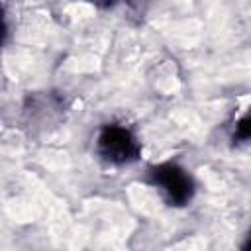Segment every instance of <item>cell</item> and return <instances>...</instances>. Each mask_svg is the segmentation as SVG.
I'll list each match as a JSON object with an SVG mask.
<instances>
[{"mask_svg":"<svg viewBox=\"0 0 251 251\" xmlns=\"http://www.w3.org/2000/svg\"><path fill=\"white\" fill-rule=\"evenodd\" d=\"M98 153L114 165H126L137 159L139 155V141L126 126L108 124L98 133Z\"/></svg>","mask_w":251,"mask_h":251,"instance_id":"obj_1","label":"cell"},{"mask_svg":"<svg viewBox=\"0 0 251 251\" xmlns=\"http://www.w3.org/2000/svg\"><path fill=\"white\" fill-rule=\"evenodd\" d=\"M149 180L153 186L163 190V194L173 206H184L194 194V182L190 175L173 163H165L151 169Z\"/></svg>","mask_w":251,"mask_h":251,"instance_id":"obj_2","label":"cell"},{"mask_svg":"<svg viewBox=\"0 0 251 251\" xmlns=\"http://www.w3.org/2000/svg\"><path fill=\"white\" fill-rule=\"evenodd\" d=\"M235 137L241 139V141H245V139L249 137V118H247V116L241 118L239 124L235 126Z\"/></svg>","mask_w":251,"mask_h":251,"instance_id":"obj_3","label":"cell"},{"mask_svg":"<svg viewBox=\"0 0 251 251\" xmlns=\"http://www.w3.org/2000/svg\"><path fill=\"white\" fill-rule=\"evenodd\" d=\"M4 18H2V12H0V39H2V35H4Z\"/></svg>","mask_w":251,"mask_h":251,"instance_id":"obj_4","label":"cell"}]
</instances>
